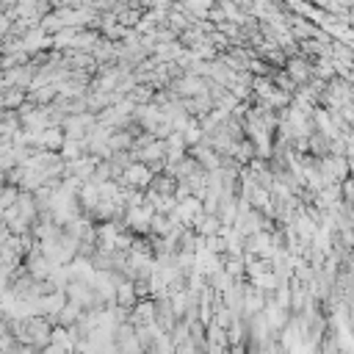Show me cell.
Masks as SVG:
<instances>
[{"label":"cell","mask_w":354,"mask_h":354,"mask_svg":"<svg viewBox=\"0 0 354 354\" xmlns=\"http://www.w3.org/2000/svg\"><path fill=\"white\" fill-rule=\"evenodd\" d=\"M39 216V210H36V205H33V196H30V191H19L17 194V199L0 213V218H3V224L8 227V232H17V235H22V232H30V224H33V218Z\"/></svg>","instance_id":"6da1fadb"},{"label":"cell","mask_w":354,"mask_h":354,"mask_svg":"<svg viewBox=\"0 0 354 354\" xmlns=\"http://www.w3.org/2000/svg\"><path fill=\"white\" fill-rule=\"evenodd\" d=\"M130 152H133L136 160L147 163L152 171H163V166H166V141L163 138H149L147 144L133 147Z\"/></svg>","instance_id":"7a4b0ae2"},{"label":"cell","mask_w":354,"mask_h":354,"mask_svg":"<svg viewBox=\"0 0 354 354\" xmlns=\"http://www.w3.org/2000/svg\"><path fill=\"white\" fill-rule=\"evenodd\" d=\"M64 293H66L69 301H75V304L83 307V310H88V307H105V304H100L91 279H69V282L64 285Z\"/></svg>","instance_id":"3957f363"},{"label":"cell","mask_w":354,"mask_h":354,"mask_svg":"<svg viewBox=\"0 0 354 354\" xmlns=\"http://www.w3.org/2000/svg\"><path fill=\"white\" fill-rule=\"evenodd\" d=\"M205 210H202V199L199 196H183V199H177L174 202V207L166 213L171 221H177V224H183V227H194V221L202 216Z\"/></svg>","instance_id":"277c9868"},{"label":"cell","mask_w":354,"mask_h":354,"mask_svg":"<svg viewBox=\"0 0 354 354\" xmlns=\"http://www.w3.org/2000/svg\"><path fill=\"white\" fill-rule=\"evenodd\" d=\"M318 160V171H321V177H324V185H329V183H340L343 177H348V158L346 155H321V158H315Z\"/></svg>","instance_id":"5b68a950"},{"label":"cell","mask_w":354,"mask_h":354,"mask_svg":"<svg viewBox=\"0 0 354 354\" xmlns=\"http://www.w3.org/2000/svg\"><path fill=\"white\" fill-rule=\"evenodd\" d=\"M152 169L147 166V163H141V160H133L130 166H124L119 174H116V183L119 185H124V188H147V183L152 180Z\"/></svg>","instance_id":"8992f818"},{"label":"cell","mask_w":354,"mask_h":354,"mask_svg":"<svg viewBox=\"0 0 354 354\" xmlns=\"http://www.w3.org/2000/svg\"><path fill=\"white\" fill-rule=\"evenodd\" d=\"M33 75H36V61H25V64H17V66H8L3 69V86H17V88H30L33 83Z\"/></svg>","instance_id":"52a82bcc"},{"label":"cell","mask_w":354,"mask_h":354,"mask_svg":"<svg viewBox=\"0 0 354 354\" xmlns=\"http://www.w3.org/2000/svg\"><path fill=\"white\" fill-rule=\"evenodd\" d=\"M94 122H97V113H91V111H80V113H69V116H64L61 130H64L66 138H83Z\"/></svg>","instance_id":"ba28073f"},{"label":"cell","mask_w":354,"mask_h":354,"mask_svg":"<svg viewBox=\"0 0 354 354\" xmlns=\"http://www.w3.org/2000/svg\"><path fill=\"white\" fill-rule=\"evenodd\" d=\"M285 72L290 75V80H293L296 86H301V83H307V80L313 77V58H307V55H301V53L288 55V58H285Z\"/></svg>","instance_id":"9c48e42d"},{"label":"cell","mask_w":354,"mask_h":354,"mask_svg":"<svg viewBox=\"0 0 354 354\" xmlns=\"http://www.w3.org/2000/svg\"><path fill=\"white\" fill-rule=\"evenodd\" d=\"M185 152H188V155H191V158H194L205 171H210V169H218V166H221V155H218L207 141H196V144H191Z\"/></svg>","instance_id":"30bf717a"},{"label":"cell","mask_w":354,"mask_h":354,"mask_svg":"<svg viewBox=\"0 0 354 354\" xmlns=\"http://www.w3.org/2000/svg\"><path fill=\"white\" fill-rule=\"evenodd\" d=\"M97 155H80V158H75V160H64V174L66 177H75L77 183H83V180H88L91 177V171H94V166H97Z\"/></svg>","instance_id":"8fae6325"},{"label":"cell","mask_w":354,"mask_h":354,"mask_svg":"<svg viewBox=\"0 0 354 354\" xmlns=\"http://www.w3.org/2000/svg\"><path fill=\"white\" fill-rule=\"evenodd\" d=\"M113 348H116V351H141L136 326H133L130 321L116 324V329H113Z\"/></svg>","instance_id":"7c38bea8"},{"label":"cell","mask_w":354,"mask_h":354,"mask_svg":"<svg viewBox=\"0 0 354 354\" xmlns=\"http://www.w3.org/2000/svg\"><path fill=\"white\" fill-rule=\"evenodd\" d=\"M266 304V293L249 282H243V299H241V318H252Z\"/></svg>","instance_id":"4fadbf2b"},{"label":"cell","mask_w":354,"mask_h":354,"mask_svg":"<svg viewBox=\"0 0 354 354\" xmlns=\"http://www.w3.org/2000/svg\"><path fill=\"white\" fill-rule=\"evenodd\" d=\"M205 351L210 354H221V351H230V340H227V329L218 326V324H205Z\"/></svg>","instance_id":"5bb4252c"},{"label":"cell","mask_w":354,"mask_h":354,"mask_svg":"<svg viewBox=\"0 0 354 354\" xmlns=\"http://www.w3.org/2000/svg\"><path fill=\"white\" fill-rule=\"evenodd\" d=\"M152 301H155V324H158L163 332H169V329L174 326V321H177L169 296H152Z\"/></svg>","instance_id":"9a60e30c"},{"label":"cell","mask_w":354,"mask_h":354,"mask_svg":"<svg viewBox=\"0 0 354 354\" xmlns=\"http://www.w3.org/2000/svg\"><path fill=\"white\" fill-rule=\"evenodd\" d=\"M180 105H183V108H185V113H188V116H194V119L205 116V113L213 108V102H210V94H207V91H199V94H194V97H183V100H180Z\"/></svg>","instance_id":"2e32d148"},{"label":"cell","mask_w":354,"mask_h":354,"mask_svg":"<svg viewBox=\"0 0 354 354\" xmlns=\"http://www.w3.org/2000/svg\"><path fill=\"white\" fill-rule=\"evenodd\" d=\"M136 299H138V296H136L133 279H127V277H119V279H116V288H113V304H119V307L130 310Z\"/></svg>","instance_id":"e0dca14e"},{"label":"cell","mask_w":354,"mask_h":354,"mask_svg":"<svg viewBox=\"0 0 354 354\" xmlns=\"http://www.w3.org/2000/svg\"><path fill=\"white\" fill-rule=\"evenodd\" d=\"M25 102V88L17 86H0V111H14Z\"/></svg>","instance_id":"ac0fdd59"},{"label":"cell","mask_w":354,"mask_h":354,"mask_svg":"<svg viewBox=\"0 0 354 354\" xmlns=\"http://www.w3.org/2000/svg\"><path fill=\"white\" fill-rule=\"evenodd\" d=\"M91 55H94V61H97V64H113V61H116V41H111V39H102V36H100V41L94 44Z\"/></svg>","instance_id":"d6986e66"},{"label":"cell","mask_w":354,"mask_h":354,"mask_svg":"<svg viewBox=\"0 0 354 354\" xmlns=\"http://www.w3.org/2000/svg\"><path fill=\"white\" fill-rule=\"evenodd\" d=\"M218 230H221V221H218V216H216V213H202V216L194 221V232H196V235H202V238L216 235Z\"/></svg>","instance_id":"ffe728a7"},{"label":"cell","mask_w":354,"mask_h":354,"mask_svg":"<svg viewBox=\"0 0 354 354\" xmlns=\"http://www.w3.org/2000/svg\"><path fill=\"white\" fill-rule=\"evenodd\" d=\"M183 53V44L177 41V39H171V41H163V44H158L149 55L155 58V61H177V55Z\"/></svg>","instance_id":"44dd1931"},{"label":"cell","mask_w":354,"mask_h":354,"mask_svg":"<svg viewBox=\"0 0 354 354\" xmlns=\"http://www.w3.org/2000/svg\"><path fill=\"white\" fill-rule=\"evenodd\" d=\"M61 158L64 160H75V158H80V155H88V149H86V141L83 138H66L64 136V144H61Z\"/></svg>","instance_id":"7402d4cb"},{"label":"cell","mask_w":354,"mask_h":354,"mask_svg":"<svg viewBox=\"0 0 354 354\" xmlns=\"http://www.w3.org/2000/svg\"><path fill=\"white\" fill-rule=\"evenodd\" d=\"M80 313H83V307H77L75 301H64V307L55 313V324H61V326H72L77 318H80Z\"/></svg>","instance_id":"603a6c76"},{"label":"cell","mask_w":354,"mask_h":354,"mask_svg":"<svg viewBox=\"0 0 354 354\" xmlns=\"http://www.w3.org/2000/svg\"><path fill=\"white\" fill-rule=\"evenodd\" d=\"M313 77H321V80L335 77V61H332V55L313 58Z\"/></svg>","instance_id":"cb8c5ba5"},{"label":"cell","mask_w":354,"mask_h":354,"mask_svg":"<svg viewBox=\"0 0 354 354\" xmlns=\"http://www.w3.org/2000/svg\"><path fill=\"white\" fill-rule=\"evenodd\" d=\"M11 277H14V271H8V268H3V266H0V296L11 288Z\"/></svg>","instance_id":"d4e9b609"}]
</instances>
